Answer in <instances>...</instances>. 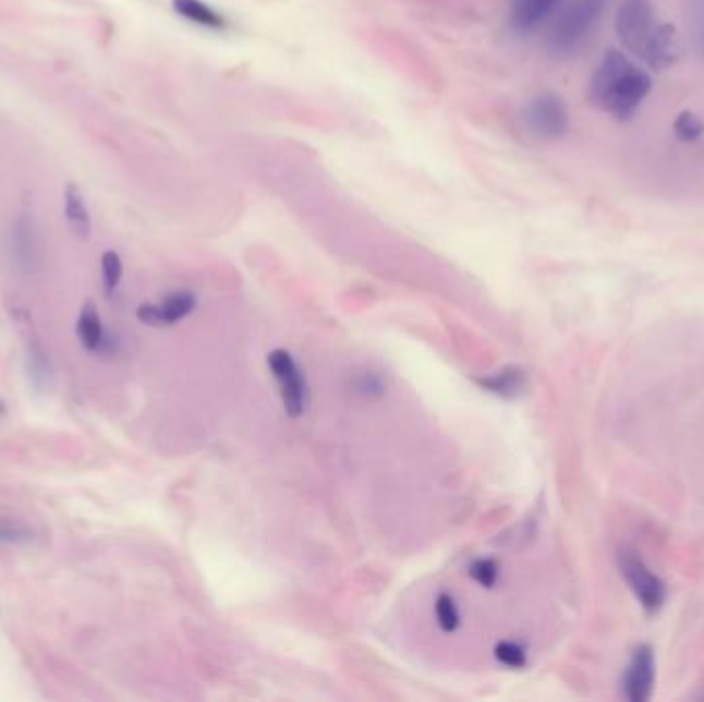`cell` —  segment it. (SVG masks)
Masks as SVG:
<instances>
[{
	"label": "cell",
	"instance_id": "1",
	"mask_svg": "<svg viewBox=\"0 0 704 702\" xmlns=\"http://www.w3.org/2000/svg\"><path fill=\"white\" fill-rule=\"evenodd\" d=\"M651 89V74L622 50L610 48L593 71L587 99L597 110L610 113L618 122H627L643 106Z\"/></svg>",
	"mask_w": 704,
	"mask_h": 702
},
{
	"label": "cell",
	"instance_id": "2",
	"mask_svg": "<svg viewBox=\"0 0 704 702\" xmlns=\"http://www.w3.org/2000/svg\"><path fill=\"white\" fill-rule=\"evenodd\" d=\"M614 27L622 48L643 60L651 71H666L676 62V27L657 21L653 0H620Z\"/></svg>",
	"mask_w": 704,
	"mask_h": 702
},
{
	"label": "cell",
	"instance_id": "3",
	"mask_svg": "<svg viewBox=\"0 0 704 702\" xmlns=\"http://www.w3.org/2000/svg\"><path fill=\"white\" fill-rule=\"evenodd\" d=\"M610 2L611 0H569V4L556 15L548 32L546 46L550 55L558 58L576 55L592 37Z\"/></svg>",
	"mask_w": 704,
	"mask_h": 702
},
{
	"label": "cell",
	"instance_id": "4",
	"mask_svg": "<svg viewBox=\"0 0 704 702\" xmlns=\"http://www.w3.org/2000/svg\"><path fill=\"white\" fill-rule=\"evenodd\" d=\"M523 122L539 141H560L571 126V116L565 99L556 93H539L527 101Z\"/></svg>",
	"mask_w": 704,
	"mask_h": 702
},
{
	"label": "cell",
	"instance_id": "5",
	"mask_svg": "<svg viewBox=\"0 0 704 702\" xmlns=\"http://www.w3.org/2000/svg\"><path fill=\"white\" fill-rule=\"evenodd\" d=\"M268 367L277 379L284 412L291 419H299L307 407V384H305V375L299 370L293 354L282 351V349L270 352Z\"/></svg>",
	"mask_w": 704,
	"mask_h": 702
},
{
	"label": "cell",
	"instance_id": "6",
	"mask_svg": "<svg viewBox=\"0 0 704 702\" xmlns=\"http://www.w3.org/2000/svg\"><path fill=\"white\" fill-rule=\"evenodd\" d=\"M9 250L19 273L27 277L37 273L41 264V245H39L36 221L32 213L23 210L15 217L9 233Z\"/></svg>",
	"mask_w": 704,
	"mask_h": 702
},
{
	"label": "cell",
	"instance_id": "7",
	"mask_svg": "<svg viewBox=\"0 0 704 702\" xmlns=\"http://www.w3.org/2000/svg\"><path fill=\"white\" fill-rule=\"evenodd\" d=\"M622 573L647 610H659L666 600L664 583L648 571L643 560L632 553H622Z\"/></svg>",
	"mask_w": 704,
	"mask_h": 702
},
{
	"label": "cell",
	"instance_id": "8",
	"mask_svg": "<svg viewBox=\"0 0 704 702\" xmlns=\"http://www.w3.org/2000/svg\"><path fill=\"white\" fill-rule=\"evenodd\" d=\"M196 310V296L190 291H178L167 295L161 303H145L138 307L136 317L153 326V328H163V326H173L182 322L184 317Z\"/></svg>",
	"mask_w": 704,
	"mask_h": 702
},
{
	"label": "cell",
	"instance_id": "9",
	"mask_svg": "<svg viewBox=\"0 0 704 702\" xmlns=\"http://www.w3.org/2000/svg\"><path fill=\"white\" fill-rule=\"evenodd\" d=\"M562 0H511L509 25L515 34L527 36L555 15Z\"/></svg>",
	"mask_w": 704,
	"mask_h": 702
},
{
	"label": "cell",
	"instance_id": "10",
	"mask_svg": "<svg viewBox=\"0 0 704 702\" xmlns=\"http://www.w3.org/2000/svg\"><path fill=\"white\" fill-rule=\"evenodd\" d=\"M655 680V659L647 645L636 649L624 676V690L632 702H645L651 697Z\"/></svg>",
	"mask_w": 704,
	"mask_h": 702
},
{
	"label": "cell",
	"instance_id": "11",
	"mask_svg": "<svg viewBox=\"0 0 704 702\" xmlns=\"http://www.w3.org/2000/svg\"><path fill=\"white\" fill-rule=\"evenodd\" d=\"M64 215H66V222H69L74 238L83 241L89 240L92 215H89L83 192L74 184L66 185V192H64Z\"/></svg>",
	"mask_w": 704,
	"mask_h": 702
},
{
	"label": "cell",
	"instance_id": "12",
	"mask_svg": "<svg viewBox=\"0 0 704 702\" xmlns=\"http://www.w3.org/2000/svg\"><path fill=\"white\" fill-rule=\"evenodd\" d=\"M476 384L490 394H497L500 398H518L527 386V375L519 367H505L488 377L476 379Z\"/></svg>",
	"mask_w": 704,
	"mask_h": 702
},
{
	"label": "cell",
	"instance_id": "13",
	"mask_svg": "<svg viewBox=\"0 0 704 702\" xmlns=\"http://www.w3.org/2000/svg\"><path fill=\"white\" fill-rule=\"evenodd\" d=\"M173 11L190 23H196L208 29H224L227 21L204 0H171Z\"/></svg>",
	"mask_w": 704,
	"mask_h": 702
},
{
	"label": "cell",
	"instance_id": "14",
	"mask_svg": "<svg viewBox=\"0 0 704 702\" xmlns=\"http://www.w3.org/2000/svg\"><path fill=\"white\" fill-rule=\"evenodd\" d=\"M76 334L81 338V344L87 351H99V347L104 344V326H101V317L97 314V310L93 307L92 303H87L83 307V312L78 315L76 322Z\"/></svg>",
	"mask_w": 704,
	"mask_h": 702
},
{
	"label": "cell",
	"instance_id": "15",
	"mask_svg": "<svg viewBox=\"0 0 704 702\" xmlns=\"http://www.w3.org/2000/svg\"><path fill=\"white\" fill-rule=\"evenodd\" d=\"M435 616H437V625L439 629L444 632H456L460 622H462V616H460V610L456 606V600L449 595V593H439L437 600H435Z\"/></svg>",
	"mask_w": 704,
	"mask_h": 702
},
{
	"label": "cell",
	"instance_id": "16",
	"mask_svg": "<svg viewBox=\"0 0 704 702\" xmlns=\"http://www.w3.org/2000/svg\"><path fill=\"white\" fill-rule=\"evenodd\" d=\"M704 134V122L694 111H680L673 120V136L682 143H694Z\"/></svg>",
	"mask_w": 704,
	"mask_h": 702
},
{
	"label": "cell",
	"instance_id": "17",
	"mask_svg": "<svg viewBox=\"0 0 704 702\" xmlns=\"http://www.w3.org/2000/svg\"><path fill=\"white\" fill-rule=\"evenodd\" d=\"M470 577L481 585V588H495L499 581V565L493 558H478L470 565Z\"/></svg>",
	"mask_w": 704,
	"mask_h": 702
},
{
	"label": "cell",
	"instance_id": "18",
	"mask_svg": "<svg viewBox=\"0 0 704 702\" xmlns=\"http://www.w3.org/2000/svg\"><path fill=\"white\" fill-rule=\"evenodd\" d=\"M122 275H124V266H122L120 256L116 252H106L101 256V278H104V287L108 293L116 291V287L122 280Z\"/></svg>",
	"mask_w": 704,
	"mask_h": 702
},
{
	"label": "cell",
	"instance_id": "19",
	"mask_svg": "<svg viewBox=\"0 0 704 702\" xmlns=\"http://www.w3.org/2000/svg\"><path fill=\"white\" fill-rule=\"evenodd\" d=\"M495 657L502 666L511 667V669H521L527 662V655L523 647H519L518 643L511 641H500L495 645Z\"/></svg>",
	"mask_w": 704,
	"mask_h": 702
},
{
	"label": "cell",
	"instance_id": "20",
	"mask_svg": "<svg viewBox=\"0 0 704 702\" xmlns=\"http://www.w3.org/2000/svg\"><path fill=\"white\" fill-rule=\"evenodd\" d=\"M21 540H27V530L13 521H0V542L17 544Z\"/></svg>",
	"mask_w": 704,
	"mask_h": 702
},
{
	"label": "cell",
	"instance_id": "21",
	"mask_svg": "<svg viewBox=\"0 0 704 702\" xmlns=\"http://www.w3.org/2000/svg\"><path fill=\"white\" fill-rule=\"evenodd\" d=\"M694 9L704 15V0H694Z\"/></svg>",
	"mask_w": 704,
	"mask_h": 702
},
{
	"label": "cell",
	"instance_id": "22",
	"mask_svg": "<svg viewBox=\"0 0 704 702\" xmlns=\"http://www.w3.org/2000/svg\"><path fill=\"white\" fill-rule=\"evenodd\" d=\"M701 52H703L704 56V34L701 36Z\"/></svg>",
	"mask_w": 704,
	"mask_h": 702
}]
</instances>
